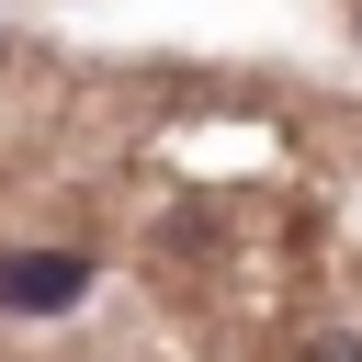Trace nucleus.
Masks as SVG:
<instances>
[{"label": "nucleus", "instance_id": "1", "mask_svg": "<svg viewBox=\"0 0 362 362\" xmlns=\"http://www.w3.org/2000/svg\"><path fill=\"white\" fill-rule=\"evenodd\" d=\"M90 294L79 249H0V317H68Z\"/></svg>", "mask_w": 362, "mask_h": 362}, {"label": "nucleus", "instance_id": "2", "mask_svg": "<svg viewBox=\"0 0 362 362\" xmlns=\"http://www.w3.org/2000/svg\"><path fill=\"white\" fill-rule=\"evenodd\" d=\"M305 362H362V339H317V351H305Z\"/></svg>", "mask_w": 362, "mask_h": 362}]
</instances>
